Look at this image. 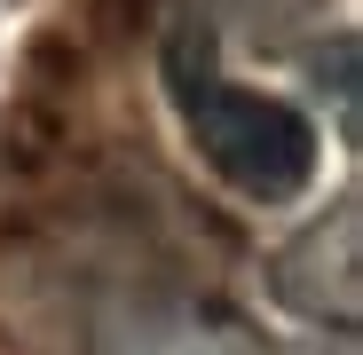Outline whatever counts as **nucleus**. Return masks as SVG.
<instances>
[{
  "instance_id": "nucleus-1",
  "label": "nucleus",
  "mask_w": 363,
  "mask_h": 355,
  "mask_svg": "<svg viewBox=\"0 0 363 355\" xmlns=\"http://www.w3.org/2000/svg\"><path fill=\"white\" fill-rule=\"evenodd\" d=\"M190 118V142L198 158L213 166V182H229L237 198H261V205H284L316 182V118L284 103V95H261V87H229L213 79L206 95L182 103Z\"/></svg>"
},
{
  "instance_id": "nucleus-2",
  "label": "nucleus",
  "mask_w": 363,
  "mask_h": 355,
  "mask_svg": "<svg viewBox=\"0 0 363 355\" xmlns=\"http://www.w3.org/2000/svg\"><path fill=\"white\" fill-rule=\"evenodd\" d=\"M87 355H292L253 316L174 276H118L87 300Z\"/></svg>"
},
{
  "instance_id": "nucleus-3",
  "label": "nucleus",
  "mask_w": 363,
  "mask_h": 355,
  "mask_svg": "<svg viewBox=\"0 0 363 355\" xmlns=\"http://www.w3.org/2000/svg\"><path fill=\"white\" fill-rule=\"evenodd\" d=\"M269 300L300 316L308 332L347 339L363 316V198L340 190L316 221H300L269 253Z\"/></svg>"
},
{
  "instance_id": "nucleus-4",
  "label": "nucleus",
  "mask_w": 363,
  "mask_h": 355,
  "mask_svg": "<svg viewBox=\"0 0 363 355\" xmlns=\"http://www.w3.org/2000/svg\"><path fill=\"white\" fill-rule=\"evenodd\" d=\"M150 16H158V0H95V32L103 40H135Z\"/></svg>"
}]
</instances>
